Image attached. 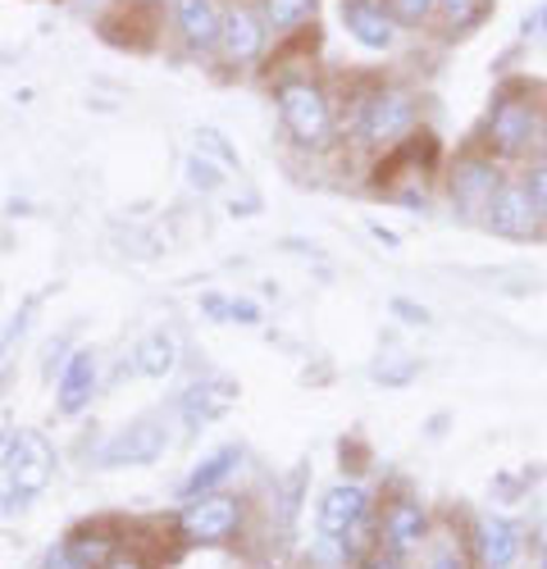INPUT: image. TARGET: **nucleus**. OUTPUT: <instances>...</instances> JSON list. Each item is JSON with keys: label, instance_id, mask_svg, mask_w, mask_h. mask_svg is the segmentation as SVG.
Returning a JSON list of instances; mask_svg holds the SVG:
<instances>
[{"label": "nucleus", "instance_id": "0eeeda50", "mask_svg": "<svg viewBox=\"0 0 547 569\" xmlns=\"http://www.w3.org/2000/svg\"><path fill=\"white\" fill-rule=\"evenodd\" d=\"M242 525V506L233 497H219V492H206V497H192L178 515V529L188 542H201V547H215V542H228Z\"/></svg>", "mask_w": 547, "mask_h": 569}, {"label": "nucleus", "instance_id": "72a5a7b5", "mask_svg": "<svg viewBox=\"0 0 547 569\" xmlns=\"http://www.w3.org/2000/svg\"><path fill=\"white\" fill-rule=\"evenodd\" d=\"M543 32H547V6H543Z\"/></svg>", "mask_w": 547, "mask_h": 569}, {"label": "nucleus", "instance_id": "473e14b6", "mask_svg": "<svg viewBox=\"0 0 547 569\" xmlns=\"http://www.w3.org/2000/svg\"><path fill=\"white\" fill-rule=\"evenodd\" d=\"M543 569H547V538H543Z\"/></svg>", "mask_w": 547, "mask_h": 569}, {"label": "nucleus", "instance_id": "6ab92c4d", "mask_svg": "<svg viewBox=\"0 0 547 569\" xmlns=\"http://www.w3.org/2000/svg\"><path fill=\"white\" fill-rule=\"evenodd\" d=\"M106 551L110 547L101 538H91V547H87V538H64L60 547H51V556H46V569H101Z\"/></svg>", "mask_w": 547, "mask_h": 569}, {"label": "nucleus", "instance_id": "5701e85b", "mask_svg": "<svg viewBox=\"0 0 547 569\" xmlns=\"http://www.w3.org/2000/svg\"><path fill=\"white\" fill-rule=\"evenodd\" d=\"M416 360L410 356H384L379 365H375V383H388V388H401V383H410L416 378Z\"/></svg>", "mask_w": 547, "mask_h": 569}, {"label": "nucleus", "instance_id": "aec40b11", "mask_svg": "<svg viewBox=\"0 0 547 569\" xmlns=\"http://www.w3.org/2000/svg\"><path fill=\"white\" fill-rule=\"evenodd\" d=\"M497 0H438V19H442V32H475L488 14H493Z\"/></svg>", "mask_w": 547, "mask_h": 569}, {"label": "nucleus", "instance_id": "393cba45", "mask_svg": "<svg viewBox=\"0 0 547 569\" xmlns=\"http://www.w3.org/2000/svg\"><path fill=\"white\" fill-rule=\"evenodd\" d=\"M525 187H529V197L538 201V210L547 214V141L534 151V160H529V169H525V178H520Z\"/></svg>", "mask_w": 547, "mask_h": 569}, {"label": "nucleus", "instance_id": "bb28decb", "mask_svg": "<svg viewBox=\"0 0 547 569\" xmlns=\"http://www.w3.org/2000/svg\"><path fill=\"white\" fill-rule=\"evenodd\" d=\"M197 141H201V151H210V156H219V160H223V169H238V164H242V160H238V151H228V147H223V137H219L215 128H201V132H197Z\"/></svg>", "mask_w": 547, "mask_h": 569}, {"label": "nucleus", "instance_id": "6e6552de", "mask_svg": "<svg viewBox=\"0 0 547 569\" xmlns=\"http://www.w3.org/2000/svg\"><path fill=\"white\" fill-rule=\"evenodd\" d=\"M265 37H269L265 14L256 6H247V0H233V6L223 10V28H219V60L228 69L251 64L265 51Z\"/></svg>", "mask_w": 547, "mask_h": 569}, {"label": "nucleus", "instance_id": "2eb2a0df", "mask_svg": "<svg viewBox=\"0 0 547 569\" xmlns=\"http://www.w3.org/2000/svg\"><path fill=\"white\" fill-rule=\"evenodd\" d=\"M91 392H97V356L91 351H73L64 360V373H60V388H56V406L60 415H82Z\"/></svg>", "mask_w": 547, "mask_h": 569}, {"label": "nucleus", "instance_id": "b1692460", "mask_svg": "<svg viewBox=\"0 0 547 569\" xmlns=\"http://www.w3.org/2000/svg\"><path fill=\"white\" fill-rule=\"evenodd\" d=\"M425 569H470V565H466L461 542H456V538H438V542H429Z\"/></svg>", "mask_w": 547, "mask_h": 569}, {"label": "nucleus", "instance_id": "2f4dec72", "mask_svg": "<svg viewBox=\"0 0 547 569\" xmlns=\"http://www.w3.org/2000/svg\"><path fill=\"white\" fill-rule=\"evenodd\" d=\"M370 232H375V237H379V242H388V247H397V237H392V232H388V228H379V223H375V228H370Z\"/></svg>", "mask_w": 547, "mask_h": 569}, {"label": "nucleus", "instance_id": "f704fd0d", "mask_svg": "<svg viewBox=\"0 0 547 569\" xmlns=\"http://www.w3.org/2000/svg\"><path fill=\"white\" fill-rule=\"evenodd\" d=\"M87 6H97V0H87Z\"/></svg>", "mask_w": 547, "mask_h": 569}, {"label": "nucleus", "instance_id": "4468645a", "mask_svg": "<svg viewBox=\"0 0 547 569\" xmlns=\"http://www.w3.org/2000/svg\"><path fill=\"white\" fill-rule=\"evenodd\" d=\"M365 515H370V497H365V488H356V483H334L325 497H319V510H315L325 538H347Z\"/></svg>", "mask_w": 547, "mask_h": 569}, {"label": "nucleus", "instance_id": "c756f323", "mask_svg": "<svg viewBox=\"0 0 547 569\" xmlns=\"http://www.w3.org/2000/svg\"><path fill=\"white\" fill-rule=\"evenodd\" d=\"M392 310H397V315H406V319H416V323H429V310L410 306V301H392Z\"/></svg>", "mask_w": 547, "mask_h": 569}, {"label": "nucleus", "instance_id": "423d86ee", "mask_svg": "<svg viewBox=\"0 0 547 569\" xmlns=\"http://www.w3.org/2000/svg\"><path fill=\"white\" fill-rule=\"evenodd\" d=\"M501 182L507 178H501V164L493 156H466L451 164L447 192H451V206L461 210V219H484V210L501 192Z\"/></svg>", "mask_w": 547, "mask_h": 569}, {"label": "nucleus", "instance_id": "4be33fe9", "mask_svg": "<svg viewBox=\"0 0 547 569\" xmlns=\"http://www.w3.org/2000/svg\"><path fill=\"white\" fill-rule=\"evenodd\" d=\"M384 10L397 28H425L438 19V0H384Z\"/></svg>", "mask_w": 547, "mask_h": 569}, {"label": "nucleus", "instance_id": "7c9ffc66", "mask_svg": "<svg viewBox=\"0 0 547 569\" xmlns=\"http://www.w3.org/2000/svg\"><path fill=\"white\" fill-rule=\"evenodd\" d=\"M101 569H147L142 560H137V556H110Z\"/></svg>", "mask_w": 547, "mask_h": 569}, {"label": "nucleus", "instance_id": "c85d7f7f", "mask_svg": "<svg viewBox=\"0 0 547 569\" xmlns=\"http://www.w3.org/2000/svg\"><path fill=\"white\" fill-rule=\"evenodd\" d=\"M228 319H233V323H260V306L247 301V297H233V301H228Z\"/></svg>", "mask_w": 547, "mask_h": 569}, {"label": "nucleus", "instance_id": "9d476101", "mask_svg": "<svg viewBox=\"0 0 547 569\" xmlns=\"http://www.w3.org/2000/svg\"><path fill=\"white\" fill-rule=\"evenodd\" d=\"M338 19L365 51H388L397 41V23L388 19L384 0H338Z\"/></svg>", "mask_w": 547, "mask_h": 569}, {"label": "nucleus", "instance_id": "20e7f679", "mask_svg": "<svg viewBox=\"0 0 547 569\" xmlns=\"http://www.w3.org/2000/svg\"><path fill=\"white\" fill-rule=\"evenodd\" d=\"M410 128H416V97H410L406 87H375L370 97L360 101L356 132H360V141H370V147H392Z\"/></svg>", "mask_w": 547, "mask_h": 569}, {"label": "nucleus", "instance_id": "f257e3e1", "mask_svg": "<svg viewBox=\"0 0 547 569\" xmlns=\"http://www.w3.org/2000/svg\"><path fill=\"white\" fill-rule=\"evenodd\" d=\"M56 479V447L46 442V433L37 429H19L10 442V460H6V488H0V510H23L32 497L46 492V483Z\"/></svg>", "mask_w": 547, "mask_h": 569}, {"label": "nucleus", "instance_id": "7ed1b4c3", "mask_svg": "<svg viewBox=\"0 0 547 569\" xmlns=\"http://www.w3.org/2000/svg\"><path fill=\"white\" fill-rule=\"evenodd\" d=\"M543 147V110L529 97H501L488 114V151L497 160H520Z\"/></svg>", "mask_w": 547, "mask_h": 569}, {"label": "nucleus", "instance_id": "dca6fc26", "mask_svg": "<svg viewBox=\"0 0 547 569\" xmlns=\"http://www.w3.org/2000/svg\"><path fill=\"white\" fill-rule=\"evenodd\" d=\"M233 397H238V388L228 383V378H210V383L188 388V397H182V423H188L192 433L206 429V423H215L228 406H233Z\"/></svg>", "mask_w": 547, "mask_h": 569}, {"label": "nucleus", "instance_id": "ddd939ff", "mask_svg": "<svg viewBox=\"0 0 547 569\" xmlns=\"http://www.w3.org/2000/svg\"><path fill=\"white\" fill-rule=\"evenodd\" d=\"M429 538V515L420 501H392L379 519V547L397 551V556H410L420 551Z\"/></svg>", "mask_w": 547, "mask_h": 569}, {"label": "nucleus", "instance_id": "f3484780", "mask_svg": "<svg viewBox=\"0 0 547 569\" xmlns=\"http://www.w3.org/2000/svg\"><path fill=\"white\" fill-rule=\"evenodd\" d=\"M242 465V447H219V451H210L188 479H182V488H178V497L182 501H192V497H206V492H215L228 473H233Z\"/></svg>", "mask_w": 547, "mask_h": 569}, {"label": "nucleus", "instance_id": "412c9836", "mask_svg": "<svg viewBox=\"0 0 547 569\" xmlns=\"http://www.w3.org/2000/svg\"><path fill=\"white\" fill-rule=\"evenodd\" d=\"M315 6H319V0H265L260 14L269 23V32H288V28L306 23L315 14Z\"/></svg>", "mask_w": 547, "mask_h": 569}, {"label": "nucleus", "instance_id": "f8f14e48", "mask_svg": "<svg viewBox=\"0 0 547 569\" xmlns=\"http://www.w3.org/2000/svg\"><path fill=\"white\" fill-rule=\"evenodd\" d=\"M520 542H525V533H520L516 519L493 515V510L479 515V525H475V551H479L484 569H511L520 560Z\"/></svg>", "mask_w": 547, "mask_h": 569}, {"label": "nucleus", "instance_id": "a878e982", "mask_svg": "<svg viewBox=\"0 0 547 569\" xmlns=\"http://www.w3.org/2000/svg\"><path fill=\"white\" fill-rule=\"evenodd\" d=\"M188 182L197 187V192H219V187H223V169H215L210 160L192 156V160H188Z\"/></svg>", "mask_w": 547, "mask_h": 569}, {"label": "nucleus", "instance_id": "cd10ccee", "mask_svg": "<svg viewBox=\"0 0 547 569\" xmlns=\"http://www.w3.org/2000/svg\"><path fill=\"white\" fill-rule=\"evenodd\" d=\"M360 569H406V556H397L388 547H375V551L360 556Z\"/></svg>", "mask_w": 547, "mask_h": 569}, {"label": "nucleus", "instance_id": "f03ea898", "mask_svg": "<svg viewBox=\"0 0 547 569\" xmlns=\"http://www.w3.org/2000/svg\"><path fill=\"white\" fill-rule=\"evenodd\" d=\"M279 119H284V128L301 141V147H329L334 141V106H329V97H325V87L319 82H310V78H288V82H279Z\"/></svg>", "mask_w": 547, "mask_h": 569}, {"label": "nucleus", "instance_id": "1a4fd4ad", "mask_svg": "<svg viewBox=\"0 0 547 569\" xmlns=\"http://www.w3.org/2000/svg\"><path fill=\"white\" fill-rule=\"evenodd\" d=\"M543 210L538 201L529 197V187L516 178V182H501V192L493 197V206L484 210V223L497 232V237H516V242H525V237H538L543 228Z\"/></svg>", "mask_w": 547, "mask_h": 569}, {"label": "nucleus", "instance_id": "9b49d317", "mask_svg": "<svg viewBox=\"0 0 547 569\" xmlns=\"http://www.w3.org/2000/svg\"><path fill=\"white\" fill-rule=\"evenodd\" d=\"M173 28L182 41H188L192 56H210V51H219L223 10L215 0H173Z\"/></svg>", "mask_w": 547, "mask_h": 569}, {"label": "nucleus", "instance_id": "39448f33", "mask_svg": "<svg viewBox=\"0 0 547 569\" xmlns=\"http://www.w3.org/2000/svg\"><path fill=\"white\" fill-rule=\"evenodd\" d=\"M165 451H169V429H165V419H160V415H142V419H132L128 429H119V433L97 451V465H101V469L156 465Z\"/></svg>", "mask_w": 547, "mask_h": 569}, {"label": "nucleus", "instance_id": "a211bd4d", "mask_svg": "<svg viewBox=\"0 0 547 569\" xmlns=\"http://www.w3.org/2000/svg\"><path fill=\"white\" fill-rule=\"evenodd\" d=\"M173 365H178V338L169 328L147 333L132 351V373H142V378H165V373H173Z\"/></svg>", "mask_w": 547, "mask_h": 569}]
</instances>
